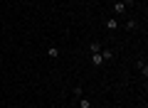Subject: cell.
<instances>
[{
  "label": "cell",
  "mask_w": 148,
  "mask_h": 108,
  "mask_svg": "<svg viewBox=\"0 0 148 108\" xmlns=\"http://www.w3.org/2000/svg\"><path fill=\"white\" fill-rule=\"evenodd\" d=\"M47 57L49 59H57L59 57V49H57V47H49V49H47Z\"/></svg>",
  "instance_id": "3957f363"
},
{
  "label": "cell",
  "mask_w": 148,
  "mask_h": 108,
  "mask_svg": "<svg viewBox=\"0 0 148 108\" xmlns=\"http://www.w3.org/2000/svg\"><path fill=\"white\" fill-rule=\"evenodd\" d=\"M99 54H101V59H104V62L114 59V52H111V49H104V52H99Z\"/></svg>",
  "instance_id": "7a4b0ae2"
},
{
  "label": "cell",
  "mask_w": 148,
  "mask_h": 108,
  "mask_svg": "<svg viewBox=\"0 0 148 108\" xmlns=\"http://www.w3.org/2000/svg\"><path fill=\"white\" fill-rule=\"evenodd\" d=\"M114 12H116V15H123V12H126V5H123V3H116V5H114Z\"/></svg>",
  "instance_id": "5b68a950"
},
{
  "label": "cell",
  "mask_w": 148,
  "mask_h": 108,
  "mask_svg": "<svg viewBox=\"0 0 148 108\" xmlns=\"http://www.w3.org/2000/svg\"><path fill=\"white\" fill-rule=\"evenodd\" d=\"M91 64H94V67H101V64H104L101 54H91Z\"/></svg>",
  "instance_id": "277c9868"
},
{
  "label": "cell",
  "mask_w": 148,
  "mask_h": 108,
  "mask_svg": "<svg viewBox=\"0 0 148 108\" xmlns=\"http://www.w3.org/2000/svg\"><path fill=\"white\" fill-rule=\"evenodd\" d=\"M89 52H91V54H99V52H101V44H99V42H91V44H89Z\"/></svg>",
  "instance_id": "8992f818"
},
{
  "label": "cell",
  "mask_w": 148,
  "mask_h": 108,
  "mask_svg": "<svg viewBox=\"0 0 148 108\" xmlns=\"http://www.w3.org/2000/svg\"><path fill=\"white\" fill-rule=\"evenodd\" d=\"M79 108H91V101H89V98H84V96H82V98H79Z\"/></svg>",
  "instance_id": "52a82bcc"
},
{
  "label": "cell",
  "mask_w": 148,
  "mask_h": 108,
  "mask_svg": "<svg viewBox=\"0 0 148 108\" xmlns=\"http://www.w3.org/2000/svg\"><path fill=\"white\" fill-rule=\"evenodd\" d=\"M136 27H138V22H136V20H128V22H126V30H128V32H133Z\"/></svg>",
  "instance_id": "ba28073f"
},
{
  "label": "cell",
  "mask_w": 148,
  "mask_h": 108,
  "mask_svg": "<svg viewBox=\"0 0 148 108\" xmlns=\"http://www.w3.org/2000/svg\"><path fill=\"white\" fill-rule=\"evenodd\" d=\"M119 27V20L116 17H109V20H106V30H116Z\"/></svg>",
  "instance_id": "6da1fadb"
}]
</instances>
